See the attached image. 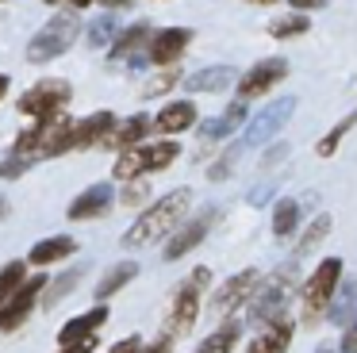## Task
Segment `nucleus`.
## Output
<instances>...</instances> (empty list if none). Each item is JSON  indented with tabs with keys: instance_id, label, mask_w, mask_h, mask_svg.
Here are the masks:
<instances>
[{
	"instance_id": "9",
	"label": "nucleus",
	"mask_w": 357,
	"mask_h": 353,
	"mask_svg": "<svg viewBox=\"0 0 357 353\" xmlns=\"http://www.w3.org/2000/svg\"><path fill=\"white\" fill-rule=\"evenodd\" d=\"M215 219H219V211L215 207H204L200 215H192V219H185L177 230H173L169 238H165V246H162V257L165 261H181V257H188V253L196 250V246L204 242V238L211 234V227H215Z\"/></svg>"
},
{
	"instance_id": "21",
	"label": "nucleus",
	"mask_w": 357,
	"mask_h": 353,
	"mask_svg": "<svg viewBox=\"0 0 357 353\" xmlns=\"http://www.w3.org/2000/svg\"><path fill=\"white\" fill-rule=\"evenodd\" d=\"M135 276H139V261H127V257L123 261H112V269L100 276V280H96L93 299H96V303H108V299L119 296V292H123Z\"/></svg>"
},
{
	"instance_id": "8",
	"label": "nucleus",
	"mask_w": 357,
	"mask_h": 353,
	"mask_svg": "<svg viewBox=\"0 0 357 353\" xmlns=\"http://www.w3.org/2000/svg\"><path fill=\"white\" fill-rule=\"evenodd\" d=\"M292 115H296V96H280V100H273V104H265L261 112L246 123V130H242V146H265V142H273V138L288 127V119H292Z\"/></svg>"
},
{
	"instance_id": "10",
	"label": "nucleus",
	"mask_w": 357,
	"mask_h": 353,
	"mask_svg": "<svg viewBox=\"0 0 357 353\" xmlns=\"http://www.w3.org/2000/svg\"><path fill=\"white\" fill-rule=\"evenodd\" d=\"M43 292H47V276L43 273L27 276V280L20 284L16 296L0 307V334H16V330L31 319V311H35V303L43 299Z\"/></svg>"
},
{
	"instance_id": "52",
	"label": "nucleus",
	"mask_w": 357,
	"mask_h": 353,
	"mask_svg": "<svg viewBox=\"0 0 357 353\" xmlns=\"http://www.w3.org/2000/svg\"><path fill=\"white\" fill-rule=\"evenodd\" d=\"M47 4H58V0H47Z\"/></svg>"
},
{
	"instance_id": "12",
	"label": "nucleus",
	"mask_w": 357,
	"mask_h": 353,
	"mask_svg": "<svg viewBox=\"0 0 357 353\" xmlns=\"http://www.w3.org/2000/svg\"><path fill=\"white\" fill-rule=\"evenodd\" d=\"M112 200H116V188L112 181H96L89 188H81L73 196V204L66 207V219L70 223H89V219H104L112 211Z\"/></svg>"
},
{
	"instance_id": "40",
	"label": "nucleus",
	"mask_w": 357,
	"mask_h": 353,
	"mask_svg": "<svg viewBox=\"0 0 357 353\" xmlns=\"http://www.w3.org/2000/svg\"><path fill=\"white\" fill-rule=\"evenodd\" d=\"M273 192H277V181H261V184H254V188H250V207H261L265 204V200H269L273 196Z\"/></svg>"
},
{
	"instance_id": "47",
	"label": "nucleus",
	"mask_w": 357,
	"mask_h": 353,
	"mask_svg": "<svg viewBox=\"0 0 357 353\" xmlns=\"http://www.w3.org/2000/svg\"><path fill=\"white\" fill-rule=\"evenodd\" d=\"M89 4H96V0H66V8H70V12H81V8H89Z\"/></svg>"
},
{
	"instance_id": "33",
	"label": "nucleus",
	"mask_w": 357,
	"mask_h": 353,
	"mask_svg": "<svg viewBox=\"0 0 357 353\" xmlns=\"http://www.w3.org/2000/svg\"><path fill=\"white\" fill-rule=\"evenodd\" d=\"M311 27V20L303 12H292V15H277V20L269 23V35L277 38V43H284V38H296L303 35V31Z\"/></svg>"
},
{
	"instance_id": "22",
	"label": "nucleus",
	"mask_w": 357,
	"mask_h": 353,
	"mask_svg": "<svg viewBox=\"0 0 357 353\" xmlns=\"http://www.w3.org/2000/svg\"><path fill=\"white\" fill-rule=\"evenodd\" d=\"M154 130V119H150L146 112H135V115H127V119H119V127H116V135L108 138V146L112 150H135V146H142V138Z\"/></svg>"
},
{
	"instance_id": "16",
	"label": "nucleus",
	"mask_w": 357,
	"mask_h": 353,
	"mask_svg": "<svg viewBox=\"0 0 357 353\" xmlns=\"http://www.w3.org/2000/svg\"><path fill=\"white\" fill-rule=\"evenodd\" d=\"M292 338H296V319L292 315H280L269 326L257 330L254 342L246 345V353H288L292 350Z\"/></svg>"
},
{
	"instance_id": "29",
	"label": "nucleus",
	"mask_w": 357,
	"mask_h": 353,
	"mask_svg": "<svg viewBox=\"0 0 357 353\" xmlns=\"http://www.w3.org/2000/svg\"><path fill=\"white\" fill-rule=\"evenodd\" d=\"M300 215H303V207H300V200L296 196H284V200H277L273 204V238H292L296 234V227H300Z\"/></svg>"
},
{
	"instance_id": "38",
	"label": "nucleus",
	"mask_w": 357,
	"mask_h": 353,
	"mask_svg": "<svg viewBox=\"0 0 357 353\" xmlns=\"http://www.w3.org/2000/svg\"><path fill=\"white\" fill-rule=\"evenodd\" d=\"M146 200H150V184L142 181V176H139V181H127L123 192H119V204H123V207H142Z\"/></svg>"
},
{
	"instance_id": "24",
	"label": "nucleus",
	"mask_w": 357,
	"mask_h": 353,
	"mask_svg": "<svg viewBox=\"0 0 357 353\" xmlns=\"http://www.w3.org/2000/svg\"><path fill=\"white\" fill-rule=\"evenodd\" d=\"M177 158H181V142H177V138L142 142V173H165Z\"/></svg>"
},
{
	"instance_id": "25",
	"label": "nucleus",
	"mask_w": 357,
	"mask_h": 353,
	"mask_svg": "<svg viewBox=\"0 0 357 353\" xmlns=\"http://www.w3.org/2000/svg\"><path fill=\"white\" fill-rule=\"evenodd\" d=\"M81 273H85V269L70 265V269H62V273H58L54 280H47V292H43V299H39L43 311H54L58 303H66V299L73 296V288L81 284Z\"/></svg>"
},
{
	"instance_id": "19",
	"label": "nucleus",
	"mask_w": 357,
	"mask_h": 353,
	"mask_svg": "<svg viewBox=\"0 0 357 353\" xmlns=\"http://www.w3.org/2000/svg\"><path fill=\"white\" fill-rule=\"evenodd\" d=\"M238 123H246V100H234V104H227L223 115H211V119L196 123V135H200V142H223V138L234 135Z\"/></svg>"
},
{
	"instance_id": "4",
	"label": "nucleus",
	"mask_w": 357,
	"mask_h": 353,
	"mask_svg": "<svg viewBox=\"0 0 357 353\" xmlns=\"http://www.w3.org/2000/svg\"><path fill=\"white\" fill-rule=\"evenodd\" d=\"M208 288H211V269L208 265H196L192 273L177 284V292H173V307H169V319H165V334L185 338L188 330L200 322L204 292H208Z\"/></svg>"
},
{
	"instance_id": "48",
	"label": "nucleus",
	"mask_w": 357,
	"mask_h": 353,
	"mask_svg": "<svg viewBox=\"0 0 357 353\" xmlns=\"http://www.w3.org/2000/svg\"><path fill=\"white\" fill-rule=\"evenodd\" d=\"M8 215H12V204H8V196H0V223L8 219Z\"/></svg>"
},
{
	"instance_id": "44",
	"label": "nucleus",
	"mask_w": 357,
	"mask_h": 353,
	"mask_svg": "<svg viewBox=\"0 0 357 353\" xmlns=\"http://www.w3.org/2000/svg\"><path fill=\"white\" fill-rule=\"evenodd\" d=\"M58 353H96V338H85V342H73V345H62Z\"/></svg>"
},
{
	"instance_id": "37",
	"label": "nucleus",
	"mask_w": 357,
	"mask_h": 353,
	"mask_svg": "<svg viewBox=\"0 0 357 353\" xmlns=\"http://www.w3.org/2000/svg\"><path fill=\"white\" fill-rule=\"evenodd\" d=\"M238 153H242V146H231L227 153H219L215 161H211V169H208V181H227L231 176V169H234V161H238Z\"/></svg>"
},
{
	"instance_id": "43",
	"label": "nucleus",
	"mask_w": 357,
	"mask_h": 353,
	"mask_svg": "<svg viewBox=\"0 0 357 353\" xmlns=\"http://www.w3.org/2000/svg\"><path fill=\"white\" fill-rule=\"evenodd\" d=\"M139 345H142V338H139V334H127L123 342H116L108 353H139Z\"/></svg>"
},
{
	"instance_id": "3",
	"label": "nucleus",
	"mask_w": 357,
	"mask_h": 353,
	"mask_svg": "<svg viewBox=\"0 0 357 353\" xmlns=\"http://www.w3.org/2000/svg\"><path fill=\"white\" fill-rule=\"evenodd\" d=\"M342 276H346L342 257H323L315 269H311V276L300 284V326H307V330L323 326Z\"/></svg>"
},
{
	"instance_id": "1",
	"label": "nucleus",
	"mask_w": 357,
	"mask_h": 353,
	"mask_svg": "<svg viewBox=\"0 0 357 353\" xmlns=\"http://www.w3.org/2000/svg\"><path fill=\"white\" fill-rule=\"evenodd\" d=\"M188 207H192V188L188 184H181V188L165 192L162 200H150L146 207H142V215L127 227L123 234V246H150V242H165V238L173 234V230L185 223Z\"/></svg>"
},
{
	"instance_id": "31",
	"label": "nucleus",
	"mask_w": 357,
	"mask_h": 353,
	"mask_svg": "<svg viewBox=\"0 0 357 353\" xmlns=\"http://www.w3.org/2000/svg\"><path fill=\"white\" fill-rule=\"evenodd\" d=\"M354 127H357V107H354L349 115H342V119L334 123V127L326 130L323 138H319V142H315V153H319V158H334V153H338V146H342V138H346Z\"/></svg>"
},
{
	"instance_id": "32",
	"label": "nucleus",
	"mask_w": 357,
	"mask_h": 353,
	"mask_svg": "<svg viewBox=\"0 0 357 353\" xmlns=\"http://www.w3.org/2000/svg\"><path fill=\"white\" fill-rule=\"evenodd\" d=\"M24 280H27V261H8V265H0V307L16 296Z\"/></svg>"
},
{
	"instance_id": "18",
	"label": "nucleus",
	"mask_w": 357,
	"mask_h": 353,
	"mask_svg": "<svg viewBox=\"0 0 357 353\" xmlns=\"http://www.w3.org/2000/svg\"><path fill=\"white\" fill-rule=\"evenodd\" d=\"M104 322H108V307L93 303L89 311H81V315H73L70 322H62V330H58V345H73V342H85V338H96Z\"/></svg>"
},
{
	"instance_id": "42",
	"label": "nucleus",
	"mask_w": 357,
	"mask_h": 353,
	"mask_svg": "<svg viewBox=\"0 0 357 353\" xmlns=\"http://www.w3.org/2000/svg\"><path fill=\"white\" fill-rule=\"evenodd\" d=\"M284 153H288V146H284V142H277L273 150H265V153H261V169H273L277 161H284Z\"/></svg>"
},
{
	"instance_id": "36",
	"label": "nucleus",
	"mask_w": 357,
	"mask_h": 353,
	"mask_svg": "<svg viewBox=\"0 0 357 353\" xmlns=\"http://www.w3.org/2000/svg\"><path fill=\"white\" fill-rule=\"evenodd\" d=\"M116 176H119L123 184H127V181H139V176H142V146L119 153V158H116Z\"/></svg>"
},
{
	"instance_id": "20",
	"label": "nucleus",
	"mask_w": 357,
	"mask_h": 353,
	"mask_svg": "<svg viewBox=\"0 0 357 353\" xmlns=\"http://www.w3.org/2000/svg\"><path fill=\"white\" fill-rule=\"evenodd\" d=\"M150 38H154V27H150L146 20H139V23H131V27H123L116 35V43L108 46V61H119L123 66L131 54H139L142 46H150Z\"/></svg>"
},
{
	"instance_id": "35",
	"label": "nucleus",
	"mask_w": 357,
	"mask_h": 353,
	"mask_svg": "<svg viewBox=\"0 0 357 353\" xmlns=\"http://www.w3.org/2000/svg\"><path fill=\"white\" fill-rule=\"evenodd\" d=\"M181 81H185V73H181L177 66H169V69H162V73H158L154 81H146V84H142V96H146V100L165 96V92H169L173 84H181Z\"/></svg>"
},
{
	"instance_id": "46",
	"label": "nucleus",
	"mask_w": 357,
	"mask_h": 353,
	"mask_svg": "<svg viewBox=\"0 0 357 353\" xmlns=\"http://www.w3.org/2000/svg\"><path fill=\"white\" fill-rule=\"evenodd\" d=\"M100 4L108 8V12H119V8H127V4H131V0H100Z\"/></svg>"
},
{
	"instance_id": "11",
	"label": "nucleus",
	"mask_w": 357,
	"mask_h": 353,
	"mask_svg": "<svg viewBox=\"0 0 357 353\" xmlns=\"http://www.w3.org/2000/svg\"><path fill=\"white\" fill-rule=\"evenodd\" d=\"M284 77H288V61L284 58H261V61H254L238 81H234V92H238V100L250 104V100L265 96L269 89H277Z\"/></svg>"
},
{
	"instance_id": "23",
	"label": "nucleus",
	"mask_w": 357,
	"mask_h": 353,
	"mask_svg": "<svg viewBox=\"0 0 357 353\" xmlns=\"http://www.w3.org/2000/svg\"><path fill=\"white\" fill-rule=\"evenodd\" d=\"M234 77L238 73H234L231 66H204V69H196V73H188L181 84L196 96V92H223V89H231Z\"/></svg>"
},
{
	"instance_id": "27",
	"label": "nucleus",
	"mask_w": 357,
	"mask_h": 353,
	"mask_svg": "<svg viewBox=\"0 0 357 353\" xmlns=\"http://www.w3.org/2000/svg\"><path fill=\"white\" fill-rule=\"evenodd\" d=\"M331 227H334V219H331V211H319L315 219L307 223V227L300 230V238H296V250H292V257L288 261H296V265H300L303 257H307L311 250H315L319 242H323L326 234H331Z\"/></svg>"
},
{
	"instance_id": "28",
	"label": "nucleus",
	"mask_w": 357,
	"mask_h": 353,
	"mask_svg": "<svg viewBox=\"0 0 357 353\" xmlns=\"http://www.w3.org/2000/svg\"><path fill=\"white\" fill-rule=\"evenodd\" d=\"M357 315V276H342L338 292H334V303L331 311H326V322H334V326H346V322H354Z\"/></svg>"
},
{
	"instance_id": "51",
	"label": "nucleus",
	"mask_w": 357,
	"mask_h": 353,
	"mask_svg": "<svg viewBox=\"0 0 357 353\" xmlns=\"http://www.w3.org/2000/svg\"><path fill=\"white\" fill-rule=\"evenodd\" d=\"M250 4H277V0H250Z\"/></svg>"
},
{
	"instance_id": "49",
	"label": "nucleus",
	"mask_w": 357,
	"mask_h": 353,
	"mask_svg": "<svg viewBox=\"0 0 357 353\" xmlns=\"http://www.w3.org/2000/svg\"><path fill=\"white\" fill-rule=\"evenodd\" d=\"M8 84H12V81H8V73H0V100L8 96Z\"/></svg>"
},
{
	"instance_id": "5",
	"label": "nucleus",
	"mask_w": 357,
	"mask_h": 353,
	"mask_svg": "<svg viewBox=\"0 0 357 353\" xmlns=\"http://www.w3.org/2000/svg\"><path fill=\"white\" fill-rule=\"evenodd\" d=\"M77 35H81V15L77 12L66 8V12L50 15V20L31 35V43H27V61H31V66H47V61L62 58V54L77 43Z\"/></svg>"
},
{
	"instance_id": "34",
	"label": "nucleus",
	"mask_w": 357,
	"mask_h": 353,
	"mask_svg": "<svg viewBox=\"0 0 357 353\" xmlns=\"http://www.w3.org/2000/svg\"><path fill=\"white\" fill-rule=\"evenodd\" d=\"M31 165H35V161L27 158V153H20V150L0 153V181H20V176H24Z\"/></svg>"
},
{
	"instance_id": "17",
	"label": "nucleus",
	"mask_w": 357,
	"mask_h": 353,
	"mask_svg": "<svg viewBox=\"0 0 357 353\" xmlns=\"http://www.w3.org/2000/svg\"><path fill=\"white\" fill-rule=\"evenodd\" d=\"M77 253V238L73 234H50V238H39V242L27 250V265L35 269H50V265H62Z\"/></svg>"
},
{
	"instance_id": "13",
	"label": "nucleus",
	"mask_w": 357,
	"mask_h": 353,
	"mask_svg": "<svg viewBox=\"0 0 357 353\" xmlns=\"http://www.w3.org/2000/svg\"><path fill=\"white\" fill-rule=\"evenodd\" d=\"M192 46V31L188 27H162V31H154V38H150V46H146V58H150V66H177L181 61V54Z\"/></svg>"
},
{
	"instance_id": "30",
	"label": "nucleus",
	"mask_w": 357,
	"mask_h": 353,
	"mask_svg": "<svg viewBox=\"0 0 357 353\" xmlns=\"http://www.w3.org/2000/svg\"><path fill=\"white\" fill-rule=\"evenodd\" d=\"M119 31H123V27H119V20H116L112 12H108V15H96V20L85 27V43L93 46V50H104V46L116 43Z\"/></svg>"
},
{
	"instance_id": "41",
	"label": "nucleus",
	"mask_w": 357,
	"mask_h": 353,
	"mask_svg": "<svg viewBox=\"0 0 357 353\" xmlns=\"http://www.w3.org/2000/svg\"><path fill=\"white\" fill-rule=\"evenodd\" d=\"M338 350H342V353H357V315H354V322H346V326H342Z\"/></svg>"
},
{
	"instance_id": "15",
	"label": "nucleus",
	"mask_w": 357,
	"mask_h": 353,
	"mask_svg": "<svg viewBox=\"0 0 357 353\" xmlns=\"http://www.w3.org/2000/svg\"><path fill=\"white\" fill-rule=\"evenodd\" d=\"M196 123H200V115H196L192 100H165V107L154 115V130L165 135V138L185 135V130H192Z\"/></svg>"
},
{
	"instance_id": "14",
	"label": "nucleus",
	"mask_w": 357,
	"mask_h": 353,
	"mask_svg": "<svg viewBox=\"0 0 357 353\" xmlns=\"http://www.w3.org/2000/svg\"><path fill=\"white\" fill-rule=\"evenodd\" d=\"M119 115L116 112H93L81 123H73V150H93V146H108V138L116 135Z\"/></svg>"
},
{
	"instance_id": "2",
	"label": "nucleus",
	"mask_w": 357,
	"mask_h": 353,
	"mask_svg": "<svg viewBox=\"0 0 357 353\" xmlns=\"http://www.w3.org/2000/svg\"><path fill=\"white\" fill-rule=\"evenodd\" d=\"M296 292H300V265H296V261H284L280 269L265 273L261 284H257V292H254V299L246 303V326L261 330V326H269L273 319L288 315V303H292Z\"/></svg>"
},
{
	"instance_id": "6",
	"label": "nucleus",
	"mask_w": 357,
	"mask_h": 353,
	"mask_svg": "<svg viewBox=\"0 0 357 353\" xmlns=\"http://www.w3.org/2000/svg\"><path fill=\"white\" fill-rule=\"evenodd\" d=\"M261 269H238L234 276H227L223 284H219L215 292H211V299H208V315L215 322H223V319H234V311L238 307H246L250 299H254V292H257V284H261Z\"/></svg>"
},
{
	"instance_id": "26",
	"label": "nucleus",
	"mask_w": 357,
	"mask_h": 353,
	"mask_svg": "<svg viewBox=\"0 0 357 353\" xmlns=\"http://www.w3.org/2000/svg\"><path fill=\"white\" fill-rule=\"evenodd\" d=\"M238 338H242V322L238 319H223L211 334H204V342L196 345L192 353H234Z\"/></svg>"
},
{
	"instance_id": "7",
	"label": "nucleus",
	"mask_w": 357,
	"mask_h": 353,
	"mask_svg": "<svg viewBox=\"0 0 357 353\" xmlns=\"http://www.w3.org/2000/svg\"><path fill=\"white\" fill-rule=\"evenodd\" d=\"M73 100V84L62 81V77H47V81H35L31 89L20 96V115H27V119H47V115H58L66 112Z\"/></svg>"
},
{
	"instance_id": "50",
	"label": "nucleus",
	"mask_w": 357,
	"mask_h": 353,
	"mask_svg": "<svg viewBox=\"0 0 357 353\" xmlns=\"http://www.w3.org/2000/svg\"><path fill=\"white\" fill-rule=\"evenodd\" d=\"M315 353H342V350H338V345H331V342H323V345H319Z\"/></svg>"
},
{
	"instance_id": "39",
	"label": "nucleus",
	"mask_w": 357,
	"mask_h": 353,
	"mask_svg": "<svg viewBox=\"0 0 357 353\" xmlns=\"http://www.w3.org/2000/svg\"><path fill=\"white\" fill-rule=\"evenodd\" d=\"M173 342H177V338L162 330V334H158L154 342H142V345H139V353H173Z\"/></svg>"
},
{
	"instance_id": "45",
	"label": "nucleus",
	"mask_w": 357,
	"mask_h": 353,
	"mask_svg": "<svg viewBox=\"0 0 357 353\" xmlns=\"http://www.w3.org/2000/svg\"><path fill=\"white\" fill-rule=\"evenodd\" d=\"M292 4V12H315V8H326L331 0H288Z\"/></svg>"
}]
</instances>
